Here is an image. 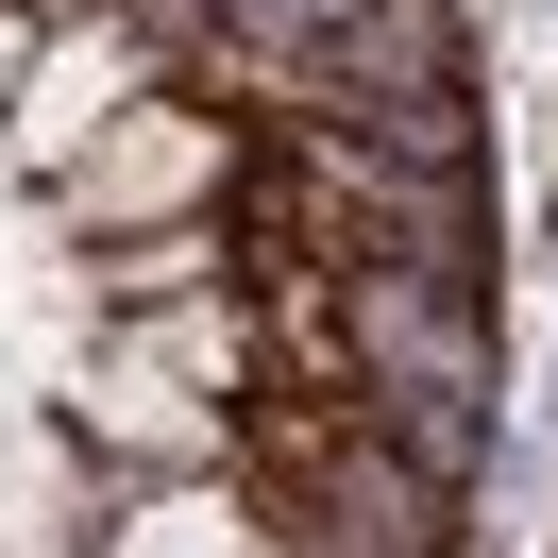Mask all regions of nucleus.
Listing matches in <instances>:
<instances>
[{
    "label": "nucleus",
    "instance_id": "f257e3e1",
    "mask_svg": "<svg viewBox=\"0 0 558 558\" xmlns=\"http://www.w3.org/2000/svg\"><path fill=\"white\" fill-rule=\"evenodd\" d=\"M220 170H238V119L204 102V85H136V102L102 119V136L69 153V220L85 238H136V220H186V204H220Z\"/></svg>",
    "mask_w": 558,
    "mask_h": 558
},
{
    "label": "nucleus",
    "instance_id": "f03ea898",
    "mask_svg": "<svg viewBox=\"0 0 558 558\" xmlns=\"http://www.w3.org/2000/svg\"><path fill=\"white\" fill-rule=\"evenodd\" d=\"M136 85H170L136 17H119V0H51V35H35V69H17V102H0V136L35 153V170H69V153L136 102Z\"/></svg>",
    "mask_w": 558,
    "mask_h": 558
},
{
    "label": "nucleus",
    "instance_id": "7ed1b4c3",
    "mask_svg": "<svg viewBox=\"0 0 558 558\" xmlns=\"http://www.w3.org/2000/svg\"><path fill=\"white\" fill-rule=\"evenodd\" d=\"M119 339H136L153 373L186 389V407H238V389H254V322H238V271H220V288H186V305H136Z\"/></svg>",
    "mask_w": 558,
    "mask_h": 558
},
{
    "label": "nucleus",
    "instance_id": "20e7f679",
    "mask_svg": "<svg viewBox=\"0 0 558 558\" xmlns=\"http://www.w3.org/2000/svg\"><path fill=\"white\" fill-rule=\"evenodd\" d=\"M238 271V238H220V204H186V220H136V238H102V305L136 322V305H186V288H220Z\"/></svg>",
    "mask_w": 558,
    "mask_h": 558
},
{
    "label": "nucleus",
    "instance_id": "39448f33",
    "mask_svg": "<svg viewBox=\"0 0 558 558\" xmlns=\"http://www.w3.org/2000/svg\"><path fill=\"white\" fill-rule=\"evenodd\" d=\"M35 35H51V0H0V102H17V69H35Z\"/></svg>",
    "mask_w": 558,
    "mask_h": 558
}]
</instances>
